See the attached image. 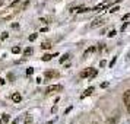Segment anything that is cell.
Returning a JSON list of instances; mask_svg holds the SVG:
<instances>
[{
  "label": "cell",
  "mask_w": 130,
  "mask_h": 124,
  "mask_svg": "<svg viewBox=\"0 0 130 124\" xmlns=\"http://www.w3.org/2000/svg\"><path fill=\"white\" fill-rule=\"evenodd\" d=\"M32 53H34V50H32V47H28L24 50V56L25 57H29V56H32Z\"/></svg>",
  "instance_id": "11"
},
{
  "label": "cell",
  "mask_w": 130,
  "mask_h": 124,
  "mask_svg": "<svg viewBox=\"0 0 130 124\" xmlns=\"http://www.w3.org/2000/svg\"><path fill=\"white\" fill-rule=\"evenodd\" d=\"M0 5H2V2H0Z\"/></svg>",
  "instance_id": "35"
},
{
  "label": "cell",
  "mask_w": 130,
  "mask_h": 124,
  "mask_svg": "<svg viewBox=\"0 0 130 124\" xmlns=\"http://www.w3.org/2000/svg\"><path fill=\"white\" fill-rule=\"evenodd\" d=\"M12 53L13 54H19V53H21V48H19V47H13L12 48Z\"/></svg>",
  "instance_id": "17"
},
{
  "label": "cell",
  "mask_w": 130,
  "mask_h": 124,
  "mask_svg": "<svg viewBox=\"0 0 130 124\" xmlns=\"http://www.w3.org/2000/svg\"><path fill=\"white\" fill-rule=\"evenodd\" d=\"M9 120H10L9 114H3V115H2V121H3V123H9Z\"/></svg>",
  "instance_id": "15"
},
{
  "label": "cell",
  "mask_w": 130,
  "mask_h": 124,
  "mask_svg": "<svg viewBox=\"0 0 130 124\" xmlns=\"http://www.w3.org/2000/svg\"><path fill=\"white\" fill-rule=\"evenodd\" d=\"M123 101H124V104H126V107H129V105H130V89L124 92V95H123Z\"/></svg>",
  "instance_id": "4"
},
{
  "label": "cell",
  "mask_w": 130,
  "mask_h": 124,
  "mask_svg": "<svg viewBox=\"0 0 130 124\" xmlns=\"http://www.w3.org/2000/svg\"><path fill=\"white\" fill-rule=\"evenodd\" d=\"M24 124H32V115H29V114H28V115L25 117V121H24Z\"/></svg>",
  "instance_id": "14"
},
{
  "label": "cell",
  "mask_w": 130,
  "mask_h": 124,
  "mask_svg": "<svg viewBox=\"0 0 130 124\" xmlns=\"http://www.w3.org/2000/svg\"><path fill=\"white\" fill-rule=\"evenodd\" d=\"M63 89L61 85H51V86H48L47 88V94H53V92H60Z\"/></svg>",
  "instance_id": "2"
},
{
  "label": "cell",
  "mask_w": 130,
  "mask_h": 124,
  "mask_svg": "<svg viewBox=\"0 0 130 124\" xmlns=\"http://www.w3.org/2000/svg\"><path fill=\"white\" fill-rule=\"evenodd\" d=\"M32 73H34V69H32V67H29V69L26 70V75H28V76H31Z\"/></svg>",
  "instance_id": "23"
},
{
  "label": "cell",
  "mask_w": 130,
  "mask_h": 124,
  "mask_svg": "<svg viewBox=\"0 0 130 124\" xmlns=\"http://www.w3.org/2000/svg\"><path fill=\"white\" fill-rule=\"evenodd\" d=\"M117 10H120V9H118V6H114V7H111V10H110V13H116Z\"/></svg>",
  "instance_id": "22"
},
{
  "label": "cell",
  "mask_w": 130,
  "mask_h": 124,
  "mask_svg": "<svg viewBox=\"0 0 130 124\" xmlns=\"http://www.w3.org/2000/svg\"><path fill=\"white\" fill-rule=\"evenodd\" d=\"M0 124H3V121H2V120H0Z\"/></svg>",
  "instance_id": "34"
},
{
  "label": "cell",
  "mask_w": 130,
  "mask_h": 124,
  "mask_svg": "<svg viewBox=\"0 0 130 124\" xmlns=\"http://www.w3.org/2000/svg\"><path fill=\"white\" fill-rule=\"evenodd\" d=\"M96 51V47L95 45H92V47H89V48H86V51L83 53V57H88L89 54H92V53H95Z\"/></svg>",
  "instance_id": "5"
},
{
  "label": "cell",
  "mask_w": 130,
  "mask_h": 124,
  "mask_svg": "<svg viewBox=\"0 0 130 124\" xmlns=\"http://www.w3.org/2000/svg\"><path fill=\"white\" fill-rule=\"evenodd\" d=\"M92 70H94L92 67H88V69H85V70H83L82 73H80V76H82V77H86V79H88L89 75H91V72H92Z\"/></svg>",
  "instance_id": "7"
},
{
  "label": "cell",
  "mask_w": 130,
  "mask_h": 124,
  "mask_svg": "<svg viewBox=\"0 0 130 124\" xmlns=\"http://www.w3.org/2000/svg\"><path fill=\"white\" fill-rule=\"evenodd\" d=\"M94 91H95V88H92V86H89V88H88V89H86V91H85V92L82 94V96H80V98L83 99V98H86V96H89V95L92 94Z\"/></svg>",
  "instance_id": "6"
},
{
  "label": "cell",
  "mask_w": 130,
  "mask_h": 124,
  "mask_svg": "<svg viewBox=\"0 0 130 124\" xmlns=\"http://www.w3.org/2000/svg\"><path fill=\"white\" fill-rule=\"evenodd\" d=\"M69 57H70V56H69V54H64V56H63V57H61V59H60V63H64L66 60L69 59Z\"/></svg>",
  "instance_id": "18"
},
{
  "label": "cell",
  "mask_w": 130,
  "mask_h": 124,
  "mask_svg": "<svg viewBox=\"0 0 130 124\" xmlns=\"http://www.w3.org/2000/svg\"><path fill=\"white\" fill-rule=\"evenodd\" d=\"M110 6H111V2H108V0H104L102 3H100V5H98V6H95L92 10H94V12H101L102 9H107V7H110Z\"/></svg>",
  "instance_id": "1"
},
{
  "label": "cell",
  "mask_w": 130,
  "mask_h": 124,
  "mask_svg": "<svg viewBox=\"0 0 130 124\" xmlns=\"http://www.w3.org/2000/svg\"><path fill=\"white\" fill-rule=\"evenodd\" d=\"M13 15H15V10H13V7H9V9H7L5 13H2V19H10Z\"/></svg>",
  "instance_id": "3"
},
{
  "label": "cell",
  "mask_w": 130,
  "mask_h": 124,
  "mask_svg": "<svg viewBox=\"0 0 130 124\" xmlns=\"http://www.w3.org/2000/svg\"><path fill=\"white\" fill-rule=\"evenodd\" d=\"M116 34H117V31H116V29H112V31H110V34H108V37H110V38H112V37L116 35Z\"/></svg>",
  "instance_id": "20"
},
{
  "label": "cell",
  "mask_w": 130,
  "mask_h": 124,
  "mask_svg": "<svg viewBox=\"0 0 130 124\" xmlns=\"http://www.w3.org/2000/svg\"><path fill=\"white\" fill-rule=\"evenodd\" d=\"M53 57H57V54H44L42 56V61H50Z\"/></svg>",
  "instance_id": "10"
},
{
  "label": "cell",
  "mask_w": 130,
  "mask_h": 124,
  "mask_svg": "<svg viewBox=\"0 0 130 124\" xmlns=\"http://www.w3.org/2000/svg\"><path fill=\"white\" fill-rule=\"evenodd\" d=\"M50 47H51V42H50V41H44V42L41 44V48H42V50H48Z\"/></svg>",
  "instance_id": "12"
},
{
  "label": "cell",
  "mask_w": 130,
  "mask_h": 124,
  "mask_svg": "<svg viewBox=\"0 0 130 124\" xmlns=\"http://www.w3.org/2000/svg\"><path fill=\"white\" fill-rule=\"evenodd\" d=\"M116 61H117V57H114V59L111 60V63H110V67H112V66L116 64Z\"/></svg>",
  "instance_id": "25"
},
{
  "label": "cell",
  "mask_w": 130,
  "mask_h": 124,
  "mask_svg": "<svg viewBox=\"0 0 130 124\" xmlns=\"http://www.w3.org/2000/svg\"><path fill=\"white\" fill-rule=\"evenodd\" d=\"M12 99H13V102H21L22 101V96H21V94H18V92H15V94L12 95Z\"/></svg>",
  "instance_id": "9"
},
{
  "label": "cell",
  "mask_w": 130,
  "mask_h": 124,
  "mask_svg": "<svg viewBox=\"0 0 130 124\" xmlns=\"http://www.w3.org/2000/svg\"><path fill=\"white\" fill-rule=\"evenodd\" d=\"M5 83H6V80H5V79H2V77H0V85H5Z\"/></svg>",
  "instance_id": "31"
},
{
  "label": "cell",
  "mask_w": 130,
  "mask_h": 124,
  "mask_svg": "<svg viewBox=\"0 0 130 124\" xmlns=\"http://www.w3.org/2000/svg\"><path fill=\"white\" fill-rule=\"evenodd\" d=\"M7 37H9V34H7V32H3V34H2V37H0V38H2V40H6Z\"/></svg>",
  "instance_id": "24"
},
{
  "label": "cell",
  "mask_w": 130,
  "mask_h": 124,
  "mask_svg": "<svg viewBox=\"0 0 130 124\" xmlns=\"http://www.w3.org/2000/svg\"><path fill=\"white\" fill-rule=\"evenodd\" d=\"M129 25H130V22H124V25L121 26V31H126V29H127V26H129Z\"/></svg>",
  "instance_id": "21"
},
{
  "label": "cell",
  "mask_w": 130,
  "mask_h": 124,
  "mask_svg": "<svg viewBox=\"0 0 130 124\" xmlns=\"http://www.w3.org/2000/svg\"><path fill=\"white\" fill-rule=\"evenodd\" d=\"M7 79H9V80H12V82H13V79H15V76H13V73H9V75H7Z\"/></svg>",
  "instance_id": "26"
},
{
  "label": "cell",
  "mask_w": 130,
  "mask_h": 124,
  "mask_svg": "<svg viewBox=\"0 0 130 124\" xmlns=\"http://www.w3.org/2000/svg\"><path fill=\"white\" fill-rule=\"evenodd\" d=\"M53 123H54V121H48V123H47V124H53Z\"/></svg>",
  "instance_id": "33"
},
{
  "label": "cell",
  "mask_w": 130,
  "mask_h": 124,
  "mask_svg": "<svg viewBox=\"0 0 130 124\" xmlns=\"http://www.w3.org/2000/svg\"><path fill=\"white\" fill-rule=\"evenodd\" d=\"M96 75H98V72H96V70L94 69V70L91 72V75H89V77H88V79H89V80H92V79H95V76H96Z\"/></svg>",
  "instance_id": "16"
},
{
  "label": "cell",
  "mask_w": 130,
  "mask_h": 124,
  "mask_svg": "<svg viewBox=\"0 0 130 124\" xmlns=\"http://www.w3.org/2000/svg\"><path fill=\"white\" fill-rule=\"evenodd\" d=\"M72 111V107H69V108H66V111H64V114H69V112Z\"/></svg>",
  "instance_id": "30"
},
{
  "label": "cell",
  "mask_w": 130,
  "mask_h": 124,
  "mask_svg": "<svg viewBox=\"0 0 130 124\" xmlns=\"http://www.w3.org/2000/svg\"><path fill=\"white\" fill-rule=\"evenodd\" d=\"M127 111H129V114H130V105H129V107H127Z\"/></svg>",
  "instance_id": "32"
},
{
  "label": "cell",
  "mask_w": 130,
  "mask_h": 124,
  "mask_svg": "<svg viewBox=\"0 0 130 124\" xmlns=\"http://www.w3.org/2000/svg\"><path fill=\"white\" fill-rule=\"evenodd\" d=\"M129 18H130V13H126V15L123 16V21H127Z\"/></svg>",
  "instance_id": "27"
},
{
  "label": "cell",
  "mask_w": 130,
  "mask_h": 124,
  "mask_svg": "<svg viewBox=\"0 0 130 124\" xmlns=\"http://www.w3.org/2000/svg\"><path fill=\"white\" fill-rule=\"evenodd\" d=\"M108 86V82H102L101 83V88H107Z\"/></svg>",
  "instance_id": "28"
},
{
  "label": "cell",
  "mask_w": 130,
  "mask_h": 124,
  "mask_svg": "<svg viewBox=\"0 0 130 124\" xmlns=\"http://www.w3.org/2000/svg\"><path fill=\"white\" fill-rule=\"evenodd\" d=\"M54 76H57L56 72H45V77H47V79H51V77H54Z\"/></svg>",
  "instance_id": "13"
},
{
  "label": "cell",
  "mask_w": 130,
  "mask_h": 124,
  "mask_svg": "<svg viewBox=\"0 0 130 124\" xmlns=\"http://www.w3.org/2000/svg\"><path fill=\"white\" fill-rule=\"evenodd\" d=\"M107 64V61H105V60H102V61H101V63H100V66H101V67H104V66H105Z\"/></svg>",
  "instance_id": "29"
},
{
  "label": "cell",
  "mask_w": 130,
  "mask_h": 124,
  "mask_svg": "<svg viewBox=\"0 0 130 124\" xmlns=\"http://www.w3.org/2000/svg\"><path fill=\"white\" fill-rule=\"evenodd\" d=\"M37 37H38V34H31L29 35V41H35Z\"/></svg>",
  "instance_id": "19"
},
{
  "label": "cell",
  "mask_w": 130,
  "mask_h": 124,
  "mask_svg": "<svg viewBox=\"0 0 130 124\" xmlns=\"http://www.w3.org/2000/svg\"><path fill=\"white\" fill-rule=\"evenodd\" d=\"M102 24H104V19L100 18V19H95L94 22H92V25H91V26H92V28H96V26H100V25H102Z\"/></svg>",
  "instance_id": "8"
}]
</instances>
